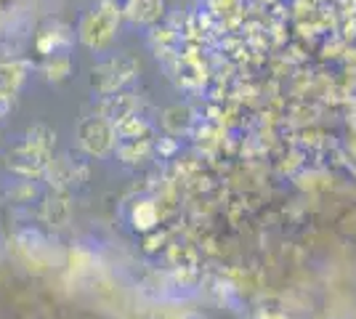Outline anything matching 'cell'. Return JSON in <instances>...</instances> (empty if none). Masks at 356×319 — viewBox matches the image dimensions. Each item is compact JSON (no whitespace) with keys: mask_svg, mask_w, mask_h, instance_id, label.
<instances>
[{"mask_svg":"<svg viewBox=\"0 0 356 319\" xmlns=\"http://www.w3.org/2000/svg\"><path fill=\"white\" fill-rule=\"evenodd\" d=\"M118 22H120V11L115 6L104 3L102 8L86 14L83 24H80V40L88 48L109 46L112 38H115V30H118Z\"/></svg>","mask_w":356,"mask_h":319,"instance_id":"cell-1","label":"cell"},{"mask_svg":"<svg viewBox=\"0 0 356 319\" xmlns=\"http://www.w3.org/2000/svg\"><path fill=\"white\" fill-rule=\"evenodd\" d=\"M136 69H138L136 59H131V56H118V59L96 67L90 83H93V88H99L102 93H118V88H122L136 75Z\"/></svg>","mask_w":356,"mask_h":319,"instance_id":"cell-2","label":"cell"},{"mask_svg":"<svg viewBox=\"0 0 356 319\" xmlns=\"http://www.w3.org/2000/svg\"><path fill=\"white\" fill-rule=\"evenodd\" d=\"M115 133H118V128L109 120H104V117H88V120L80 122V128H77L83 149L88 154H96V157H102V154L112 149Z\"/></svg>","mask_w":356,"mask_h":319,"instance_id":"cell-3","label":"cell"},{"mask_svg":"<svg viewBox=\"0 0 356 319\" xmlns=\"http://www.w3.org/2000/svg\"><path fill=\"white\" fill-rule=\"evenodd\" d=\"M48 157H51V152L32 147L30 141H22L19 147H14L6 154V167L19 173V176H38V173L48 170Z\"/></svg>","mask_w":356,"mask_h":319,"instance_id":"cell-4","label":"cell"},{"mask_svg":"<svg viewBox=\"0 0 356 319\" xmlns=\"http://www.w3.org/2000/svg\"><path fill=\"white\" fill-rule=\"evenodd\" d=\"M48 179H51V186L56 189H64L70 183H77L83 179H88V167L80 160H72V157H61V160H54L48 165Z\"/></svg>","mask_w":356,"mask_h":319,"instance_id":"cell-5","label":"cell"},{"mask_svg":"<svg viewBox=\"0 0 356 319\" xmlns=\"http://www.w3.org/2000/svg\"><path fill=\"white\" fill-rule=\"evenodd\" d=\"M136 99L128 93H120V96H106V101L102 104V117L109 120L112 125H120L122 120L134 117Z\"/></svg>","mask_w":356,"mask_h":319,"instance_id":"cell-6","label":"cell"},{"mask_svg":"<svg viewBox=\"0 0 356 319\" xmlns=\"http://www.w3.org/2000/svg\"><path fill=\"white\" fill-rule=\"evenodd\" d=\"M22 80H24V67L22 64H16V61L0 64V96L3 99H11L19 91Z\"/></svg>","mask_w":356,"mask_h":319,"instance_id":"cell-7","label":"cell"},{"mask_svg":"<svg viewBox=\"0 0 356 319\" xmlns=\"http://www.w3.org/2000/svg\"><path fill=\"white\" fill-rule=\"evenodd\" d=\"M160 14H163V0H134V6H131V16L144 24L157 22Z\"/></svg>","mask_w":356,"mask_h":319,"instance_id":"cell-8","label":"cell"},{"mask_svg":"<svg viewBox=\"0 0 356 319\" xmlns=\"http://www.w3.org/2000/svg\"><path fill=\"white\" fill-rule=\"evenodd\" d=\"M43 218L54 227H64L70 221V202L61 197H51L43 205Z\"/></svg>","mask_w":356,"mask_h":319,"instance_id":"cell-9","label":"cell"},{"mask_svg":"<svg viewBox=\"0 0 356 319\" xmlns=\"http://www.w3.org/2000/svg\"><path fill=\"white\" fill-rule=\"evenodd\" d=\"M24 141H30L32 147H38V149L51 152L54 144H56V133L48 125H32L30 131H27V136H24Z\"/></svg>","mask_w":356,"mask_h":319,"instance_id":"cell-10","label":"cell"},{"mask_svg":"<svg viewBox=\"0 0 356 319\" xmlns=\"http://www.w3.org/2000/svg\"><path fill=\"white\" fill-rule=\"evenodd\" d=\"M122 154V160H128V163H141L144 157H147V141L138 147V138H128V144L120 149Z\"/></svg>","mask_w":356,"mask_h":319,"instance_id":"cell-11","label":"cell"},{"mask_svg":"<svg viewBox=\"0 0 356 319\" xmlns=\"http://www.w3.org/2000/svg\"><path fill=\"white\" fill-rule=\"evenodd\" d=\"M115 128H118L120 136H125V138H138V133L144 131V122L138 120V117H128V120H122L120 125H115Z\"/></svg>","mask_w":356,"mask_h":319,"instance_id":"cell-12","label":"cell"},{"mask_svg":"<svg viewBox=\"0 0 356 319\" xmlns=\"http://www.w3.org/2000/svg\"><path fill=\"white\" fill-rule=\"evenodd\" d=\"M134 218H136V227H152V224H154V208L144 202V205L136 208Z\"/></svg>","mask_w":356,"mask_h":319,"instance_id":"cell-13","label":"cell"},{"mask_svg":"<svg viewBox=\"0 0 356 319\" xmlns=\"http://www.w3.org/2000/svg\"><path fill=\"white\" fill-rule=\"evenodd\" d=\"M8 101H11V99H3V96H0V115L8 109Z\"/></svg>","mask_w":356,"mask_h":319,"instance_id":"cell-14","label":"cell"}]
</instances>
